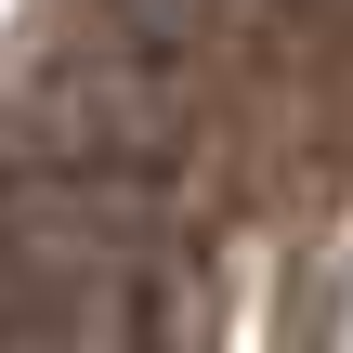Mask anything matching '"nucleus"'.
I'll use <instances>...</instances> for the list:
<instances>
[{
  "label": "nucleus",
  "instance_id": "1",
  "mask_svg": "<svg viewBox=\"0 0 353 353\" xmlns=\"http://www.w3.org/2000/svg\"><path fill=\"white\" fill-rule=\"evenodd\" d=\"M144 249L105 183H0V353H105Z\"/></svg>",
  "mask_w": 353,
  "mask_h": 353
}]
</instances>
